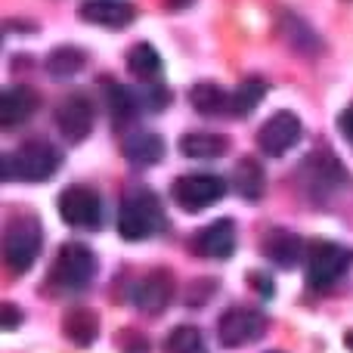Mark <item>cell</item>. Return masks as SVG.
<instances>
[{
	"label": "cell",
	"mask_w": 353,
	"mask_h": 353,
	"mask_svg": "<svg viewBox=\"0 0 353 353\" xmlns=\"http://www.w3.org/2000/svg\"><path fill=\"white\" fill-rule=\"evenodd\" d=\"M81 19L103 28H128L137 19V6L130 0H84Z\"/></svg>",
	"instance_id": "12"
},
{
	"label": "cell",
	"mask_w": 353,
	"mask_h": 353,
	"mask_svg": "<svg viewBox=\"0 0 353 353\" xmlns=\"http://www.w3.org/2000/svg\"><path fill=\"white\" fill-rule=\"evenodd\" d=\"M105 105H109V115L115 124H124L130 121V118L137 115V97L128 90V87L121 84H109V90H105Z\"/></svg>",
	"instance_id": "25"
},
{
	"label": "cell",
	"mask_w": 353,
	"mask_h": 353,
	"mask_svg": "<svg viewBox=\"0 0 353 353\" xmlns=\"http://www.w3.org/2000/svg\"><path fill=\"white\" fill-rule=\"evenodd\" d=\"M186 3H192V0H168V6H171V10H180V6H186Z\"/></svg>",
	"instance_id": "31"
},
{
	"label": "cell",
	"mask_w": 353,
	"mask_h": 353,
	"mask_svg": "<svg viewBox=\"0 0 353 353\" xmlns=\"http://www.w3.org/2000/svg\"><path fill=\"white\" fill-rule=\"evenodd\" d=\"M189 103L199 115L217 118V115H230V93H223V87L217 84H195L189 90Z\"/></svg>",
	"instance_id": "19"
},
{
	"label": "cell",
	"mask_w": 353,
	"mask_h": 353,
	"mask_svg": "<svg viewBox=\"0 0 353 353\" xmlns=\"http://www.w3.org/2000/svg\"><path fill=\"white\" fill-rule=\"evenodd\" d=\"M226 195V180L217 174H183L174 183V199L183 211H205Z\"/></svg>",
	"instance_id": "7"
},
{
	"label": "cell",
	"mask_w": 353,
	"mask_h": 353,
	"mask_svg": "<svg viewBox=\"0 0 353 353\" xmlns=\"http://www.w3.org/2000/svg\"><path fill=\"white\" fill-rule=\"evenodd\" d=\"M19 319H22V313H19L16 304H0V325H3V332H12L19 325Z\"/></svg>",
	"instance_id": "26"
},
{
	"label": "cell",
	"mask_w": 353,
	"mask_h": 353,
	"mask_svg": "<svg viewBox=\"0 0 353 353\" xmlns=\"http://www.w3.org/2000/svg\"><path fill=\"white\" fill-rule=\"evenodd\" d=\"M37 112V93L31 87H6L0 97V128L12 130Z\"/></svg>",
	"instance_id": "14"
},
{
	"label": "cell",
	"mask_w": 353,
	"mask_h": 353,
	"mask_svg": "<svg viewBox=\"0 0 353 353\" xmlns=\"http://www.w3.org/2000/svg\"><path fill=\"white\" fill-rule=\"evenodd\" d=\"M232 189L242 195L245 201H257L267 189V174H263V165H257L254 159H242L232 171Z\"/></svg>",
	"instance_id": "18"
},
{
	"label": "cell",
	"mask_w": 353,
	"mask_h": 353,
	"mask_svg": "<svg viewBox=\"0 0 353 353\" xmlns=\"http://www.w3.org/2000/svg\"><path fill=\"white\" fill-rule=\"evenodd\" d=\"M195 251L211 261H223L236 251V223L232 220H214L195 236Z\"/></svg>",
	"instance_id": "13"
},
{
	"label": "cell",
	"mask_w": 353,
	"mask_h": 353,
	"mask_svg": "<svg viewBox=\"0 0 353 353\" xmlns=\"http://www.w3.org/2000/svg\"><path fill=\"white\" fill-rule=\"evenodd\" d=\"M93 270H97L93 251L84 242H65L59 248V254H56L53 273L47 276V288H53L56 294L81 292L93 279Z\"/></svg>",
	"instance_id": "3"
},
{
	"label": "cell",
	"mask_w": 353,
	"mask_h": 353,
	"mask_svg": "<svg viewBox=\"0 0 353 353\" xmlns=\"http://www.w3.org/2000/svg\"><path fill=\"white\" fill-rule=\"evenodd\" d=\"M301 134H304V124H301V118L294 115V112L282 109V112H276L273 118H267V121L261 124V130H257V146H261L263 155H273V159H279V155L292 152V149L298 146Z\"/></svg>",
	"instance_id": "8"
},
{
	"label": "cell",
	"mask_w": 353,
	"mask_h": 353,
	"mask_svg": "<svg viewBox=\"0 0 353 353\" xmlns=\"http://www.w3.org/2000/svg\"><path fill=\"white\" fill-rule=\"evenodd\" d=\"M165 353H208L205 335L195 325H176L165 338Z\"/></svg>",
	"instance_id": "24"
},
{
	"label": "cell",
	"mask_w": 353,
	"mask_h": 353,
	"mask_svg": "<svg viewBox=\"0 0 353 353\" xmlns=\"http://www.w3.org/2000/svg\"><path fill=\"white\" fill-rule=\"evenodd\" d=\"M121 350H128V353H146V341H143L137 332H121Z\"/></svg>",
	"instance_id": "27"
},
{
	"label": "cell",
	"mask_w": 353,
	"mask_h": 353,
	"mask_svg": "<svg viewBox=\"0 0 353 353\" xmlns=\"http://www.w3.org/2000/svg\"><path fill=\"white\" fill-rule=\"evenodd\" d=\"M41 223H37L31 214L10 220L3 232V263L10 273H28L34 267L37 254H41Z\"/></svg>",
	"instance_id": "4"
},
{
	"label": "cell",
	"mask_w": 353,
	"mask_h": 353,
	"mask_svg": "<svg viewBox=\"0 0 353 353\" xmlns=\"http://www.w3.org/2000/svg\"><path fill=\"white\" fill-rule=\"evenodd\" d=\"M62 168V152L53 146V143H43V140H34V143H25L19 146L16 152H6L0 159V174L3 180H28V183H41V180H50L56 176Z\"/></svg>",
	"instance_id": "1"
},
{
	"label": "cell",
	"mask_w": 353,
	"mask_h": 353,
	"mask_svg": "<svg viewBox=\"0 0 353 353\" xmlns=\"http://www.w3.org/2000/svg\"><path fill=\"white\" fill-rule=\"evenodd\" d=\"M93 121H97V112H93L90 99L81 97V93L65 97L59 103V109H56V128H59V134L72 143L87 140L93 130Z\"/></svg>",
	"instance_id": "10"
},
{
	"label": "cell",
	"mask_w": 353,
	"mask_h": 353,
	"mask_svg": "<svg viewBox=\"0 0 353 353\" xmlns=\"http://www.w3.org/2000/svg\"><path fill=\"white\" fill-rule=\"evenodd\" d=\"M263 329H267L263 313L251 310V307H232V310H226L223 316L217 319V338H220V344L230 350L254 344L257 338L263 335Z\"/></svg>",
	"instance_id": "6"
},
{
	"label": "cell",
	"mask_w": 353,
	"mask_h": 353,
	"mask_svg": "<svg viewBox=\"0 0 353 353\" xmlns=\"http://www.w3.org/2000/svg\"><path fill=\"white\" fill-rule=\"evenodd\" d=\"M124 159L137 168L159 165V161L165 159V140H161L159 134H146V130L130 134L128 140H124Z\"/></svg>",
	"instance_id": "17"
},
{
	"label": "cell",
	"mask_w": 353,
	"mask_h": 353,
	"mask_svg": "<svg viewBox=\"0 0 353 353\" xmlns=\"http://www.w3.org/2000/svg\"><path fill=\"white\" fill-rule=\"evenodd\" d=\"M84 65H87V53L78 47H56L53 53L47 56V72L59 81L74 78Z\"/></svg>",
	"instance_id": "22"
},
{
	"label": "cell",
	"mask_w": 353,
	"mask_h": 353,
	"mask_svg": "<svg viewBox=\"0 0 353 353\" xmlns=\"http://www.w3.org/2000/svg\"><path fill=\"white\" fill-rule=\"evenodd\" d=\"M301 254H304V242H301V236H294V232L270 230L267 236H263V257H267V261L292 270L294 263L301 261Z\"/></svg>",
	"instance_id": "15"
},
{
	"label": "cell",
	"mask_w": 353,
	"mask_h": 353,
	"mask_svg": "<svg viewBox=\"0 0 353 353\" xmlns=\"http://www.w3.org/2000/svg\"><path fill=\"white\" fill-rule=\"evenodd\" d=\"M248 279H251V282H254V285H257V292H261V294H263V298H273L276 285H273V282H270V279H267V276H261V273H251V276H248Z\"/></svg>",
	"instance_id": "29"
},
{
	"label": "cell",
	"mask_w": 353,
	"mask_h": 353,
	"mask_svg": "<svg viewBox=\"0 0 353 353\" xmlns=\"http://www.w3.org/2000/svg\"><path fill=\"white\" fill-rule=\"evenodd\" d=\"M161 226H165V211H161V201L149 189L130 192L118 208V232H121L124 242L152 239L155 232H161Z\"/></svg>",
	"instance_id": "2"
},
{
	"label": "cell",
	"mask_w": 353,
	"mask_h": 353,
	"mask_svg": "<svg viewBox=\"0 0 353 353\" xmlns=\"http://www.w3.org/2000/svg\"><path fill=\"white\" fill-rule=\"evenodd\" d=\"M174 298V276L168 270H152L149 276H143L134 288V304L140 307L149 316H159L165 313V307Z\"/></svg>",
	"instance_id": "11"
},
{
	"label": "cell",
	"mask_w": 353,
	"mask_h": 353,
	"mask_svg": "<svg viewBox=\"0 0 353 353\" xmlns=\"http://www.w3.org/2000/svg\"><path fill=\"white\" fill-rule=\"evenodd\" d=\"M59 214L68 226L78 230H97L103 223V199L87 186H68L59 195Z\"/></svg>",
	"instance_id": "9"
},
{
	"label": "cell",
	"mask_w": 353,
	"mask_h": 353,
	"mask_svg": "<svg viewBox=\"0 0 353 353\" xmlns=\"http://www.w3.org/2000/svg\"><path fill=\"white\" fill-rule=\"evenodd\" d=\"M171 99V93L165 90V87H149L146 90V97H143V103L149 105V109H161V105Z\"/></svg>",
	"instance_id": "28"
},
{
	"label": "cell",
	"mask_w": 353,
	"mask_h": 353,
	"mask_svg": "<svg viewBox=\"0 0 353 353\" xmlns=\"http://www.w3.org/2000/svg\"><path fill=\"white\" fill-rule=\"evenodd\" d=\"M263 97H267V84H263L261 78L242 81L236 90H230V115H232V118L248 115L251 109H257V105H261Z\"/></svg>",
	"instance_id": "21"
},
{
	"label": "cell",
	"mask_w": 353,
	"mask_h": 353,
	"mask_svg": "<svg viewBox=\"0 0 353 353\" xmlns=\"http://www.w3.org/2000/svg\"><path fill=\"white\" fill-rule=\"evenodd\" d=\"M344 347L353 353V332H347V335H344Z\"/></svg>",
	"instance_id": "32"
},
{
	"label": "cell",
	"mask_w": 353,
	"mask_h": 353,
	"mask_svg": "<svg viewBox=\"0 0 353 353\" xmlns=\"http://www.w3.org/2000/svg\"><path fill=\"white\" fill-rule=\"evenodd\" d=\"M338 130H341V134L353 143V105H350V109H344V112H341V118H338Z\"/></svg>",
	"instance_id": "30"
},
{
	"label": "cell",
	"mask_w": 353,
	"mask_h": 353,
	"mask_svg": "<svg viewBox=\"0 0 353 353\" xmlns=\"http://www.w3.org/2000/svg\"><path fill=\"white\" fill-rule=\"evenodd\" d=\"M267 353H282V350H267Z\"/></svg>",
	"instance_id": "33"
},
{
	"label": "cell",
	"mask_w": 353,
	"mask_h": 353,
	"mask_svg": "<svg viewBox=\"0 0 353 353\" xmlns=\"http://www.w3.org/2000/svg\"><path fill=\"white\" fill-rule=\"evenodd\" d=\"M128 65L140 81H159L161 78V56L152 43H137V47L128 53Z\"/></svg>",
	"instance_id": "23"
},
{
	"label": "cell",
	"mask_w": 353,
	"mask_h": 353,
	"mask_svg": "<svg viewBox=\"0 0 353 353\" xmlns=\"http://www.w3.org/2000/svg\"><path fill=\"white\" fill-rule=\"evenodd\" d=\"M350 267H353V248H344L338 242H325V239H316L307 248V285L313 292L332 288Z\"/></svg>",
	"instance_id": "5"
},
{
	"label": "cell",
	"mask_w": 353,
	"mask_h": 353,
	"mask_svg": "<svg viewBox=\"0 0 353 353\" xmlns=\"http://www.w3.org/2000/svg\"><path fill=\"white\" fill-rule=\"evenodd\" d=\"M180 152L186 159H220L230 152V140L220 134H186L180 140Z\"/></svg>",
	"instance_id": "20"
},
{
	"label": "cell",
	"mask_w": 353,
	"mask_h": 353,
	"mask_svg": "<svg viewBox=\"0 0 353 353\" xmlns=\"http://www.w3.org/2000/svg\"><path fill=\"white\" fill-rule=\"evenodd\" d=\"M62 335L74 347H90L99 335V316L90 307H74V310H68L62 316Z\"/></svg>",
	"instance_id": "16"
}]
</instances>
